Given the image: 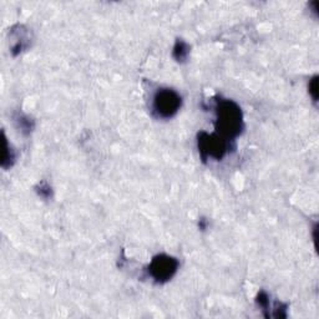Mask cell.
Segmentation results:
<instances>
[{"mask_svg":"<svg viewBox=\"0 0 319 319\" xmlns=\"http://www.w3.org/2000/svg\"><path fill=\"white\" fill-rule=\"evenodd\" d=\"M216 134L227 141H233L243 129L242 111L235 101L219 99L216 100Z\"/></svg>","mask_w":319,"mask_h":319,"instance_id":"1","label":"cell"},{"mask_svg":"<svg viewBox=\"0 0 319 319\" xmlns=\"http://www.w3.org/2000/svg\"><path fill=\"white\" fill-rule=\"evenodd\" d=\"M182 104V98L176 90L161 87L152 99V111L157 118L170 119L177 114Z\"/></svg>","mask_w":319,"mask_h":319,"instance_id":"2","label":"cell"},{"mask_svg":"<svg viewBox=\"0 0 319 319\" xmlns=\"http://www.w3.org/2000/svg\"><path fill=\"white\" fill-rule=\"evenodd\" d=\"M230 147V141L222 139L216 132L215 134L201 132L199 135V150L203 160H206L207 157L221 160L228 152Z\"/></svg>","mask_w":319,"mask_h":319,"instance_id":"3","label":"cell"},{"mask_svg":"<svg viewBox=\"0 0 319 319\" xmlns=\"http://www.w3.org/2000/svg\"><path fill=\"white\" fill-rule=\"evenodd\" d=\"M179 262L175 257L167 255H159L152 258L147 272L156 283L168 282L176 275Z\"/></svg>","mask_w":319,"mask_h":319,"instance_id":"4","label":"cell"},{"mask_svg":"<svg viewBox=\"0 0 319 319\" xmlns=\"http://www.w3.org/2000/svg\"><path fill=\"white\" fill-rule=\"evenodd\" d=\"M11 34L17 38V41L14 42V45L11 46V53L13 55L17 56L18 54L21 53L24 49H26L29 46V40H30V37H29V33L26 30H24V26L18 25V30H15V28L11 30Z\"/></svg>","mask_w":319,"mask_h":319,"instance_id":"5","label":"cell"},{"mask_svg":"<svg viewBox=\"0 0 319 319\" xmlns=\"http://www.w3.org/2000/svg\"><path fill=\"white\" fill-rule=\"evenodd\" d=\"M176 61L183 62L187 60L188 55H190V45L185 42L183 40L179 39L174 46V53H172Z\"/></svg>","mask_w":319,"mask_h":319,"instance_id":"6","label":"cell"},{"mask_svg":"<svg viewBox=\"0 0 319 319\" xmlns=\"http://www.w3.org/2000/svg\"><path fill=\"white\" fill-rule=\"evenodd\" d=\"M15 123H17L18 129L24 135H29L34 129V121L31 120L29 116L24 115V114H17L14 116Z\"/></svg>","mask_w":319,"mask_h":319,"instance_id":"7","label":"cell"},{"mask_svg":"<svg viewBox=\"0 0 319 319\" xmlns=\"http://www.w3.org/2000/svg\"><path fill=\"white\" fill-rule=\"evenodd\" d=\"M15 159H17V155H15L14 149L11 147V145H9L5 135H4V156H3V161H1V167L3 168L11 167L13 163L15 162Z\"/></svg>","mask_w":319,"mask_h":319,"instance_id":"8","label":"cell"},{"mask_svg":"<svg viewBox=\"0 0 319 319\" xmlns=\"http://www.w3.org/2000/svg\"><path fill=\"white\" fill-rule=\"evenodd\" d=\"M37 191H38V193H39V196H41L42 199H49V197H51V192H53L48 182H45V181L40 182L37 187Z\"/></svg>","mask_w":319,"mask_h":319,"instance_id":"9","label":"cell"},{"mask_svg":"<svg viewBox=\"0 0 319 319\" xmlns=\"http://www.w3.org/2000/svg\"><path fill=\"white\" fill-rule=\"evenodd\" d=\"M257 303L260 308H263V311H269V307H271V305H269V297L266 292L262 291L258 293Z\"/></svg>","mask_w":319,"mask_h":319,"instance_id":"10","label":"cell"},{"mask_svg":"<svg viewBox=\"0 0 319 319\" xmlns=\"http://www.w3.org/2000/svg\"><path fill=\"white\" fill-rule=\"evenodd\" d=\"M309 93L312 94V98L314 99V101H317V89H318V80L316 78L312 79V81L309 82Z\"/></svg>","mask_w":319,"mask_h":319,"instance_id":"11","label":"cell"},{"mask_svg":"<svg viewBox=\"0 0 319 319\" xmlns=\"http://www.w3.org/2000/svg\"><path fill=\"white\" fill-rule=\"evenodd\" d=\"M199 227H201V230H204V228H206V221H204V219H201V221H199Z\"/></svg>","mask_w":319,"mask_h":319,"instance_id":"12","label":"cell"}]
</instances>
